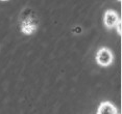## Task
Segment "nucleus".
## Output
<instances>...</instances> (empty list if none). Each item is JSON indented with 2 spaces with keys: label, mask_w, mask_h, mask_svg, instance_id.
Returning <instances> with one entry per match:
<instances>
[{
  "label": "nucleus",
  "mask_w": 122,
  "mask_h": 114,
  "mask_svg": "<svg viewBox=\"0 0 122 114\" xmlns=\"http://www.w3.org/2000/svg\"><path fill=\"white\" fill-rule=\"evenodd\" d=\"M95 60H96L97 64L100 66H103V68L110 66L114 61V54H113L112 50L107 48V47L100 48L96 53Z\"/></svg>",
  "instance_id": "nucleus-1"
},
{
  "label": "nucleus",
  "mask_w": 122,
  "mask_h": 114,
  "mask_svg": "<svg viewBox=\"0 0 122 114\" xmlns=\"http://www.w3.org/2000/svg\"><path fill=\"white\" fill-rule=\"evenodd\" d=\"M119 22H120L119 16L115 10L114 9L105 10V13L103 15V24L107 29H112L114 27H116Z\"/></svg>",
  "instance_id": "nucleus-2"
},
{
  "label": "nucleus",
  "mask_w": 122,
  "mask_h": 114,
  "mask_svg": "<svg viewBox=\"0 0 122 114\" xmlns=\"http://www.w3.org/2000/svg\"><path fill=\"white\" fill-rule=\"evenodd\" d=\"M98 114H117L118 109L111 102H102L97 110Z\"/></svg>",
  "instance_id": "nucleus-3"
},
{
  "label": "nucleus",
  "mask_w": 122,
  "mask_h": 114,
  "mask_svg": "<svg viewBox=\"0 0 122 114\" xmlns=\"http://www.w3.org/2000/svg\"><path fill=\"white\" fill-rule=\"evenodd\" d=\"M118 32H119V33H121V35H122V23H121V27H120V29L118 28Z\"/></svg>",
  "instance_id": "nucleus-4"
},
{
  "label": "nucleus",
  "mask_w": 122,
  "mask_h": 114,
  "mask_svg": "<svg viewBox=\"0 0 122 114\" xmlns=\"http://www.w3.org/2000/svg\"><path fill=\"white\" fill-rule=\"evenodd\" d=\"M1 1H7V0H1Z\"/></svg>",
  "instance_id": "nucleus-5"
},
{
  "label": "nucleus",
  "mask_w": 122,
  "mask_h": 114,
  "mask_svg": "<svg viewBox=\"0 0 122 114\" xmlns=\"http://www.w3.org/2000/svg\"><path fill=\"white\" fill-rule=\"evenodd\" d=\"M118 1H121V0H118Z\"/></svg>",
  "instance_id": "nucleus-6"
}]
</instances>
